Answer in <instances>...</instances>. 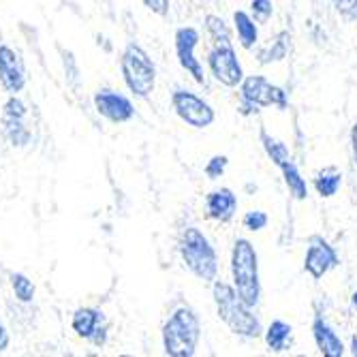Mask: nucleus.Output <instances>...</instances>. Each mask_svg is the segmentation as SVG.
Returning a JSON list of instances; mask_svg holds the SVG:
<instances>
[{
    "instance_id": "nucleus-24",
    "label": "nucleus",
    "mask_w": 357,
    "mask_h": 357,
    "mask_svg": "<svg viewBox=\"0 0 357 357\" xmlns=\"http://www.w3.org/2000/svg\"><path fill=\"white\" fill-rule=\"evenodd\" d=\"M206 30H208V35L214 43H227V41H231V30L229 26L225 24V20L220 15H214V13H208L206 20Z\"/></svg>"
},
{
    "instance_id": "nucleus-21",
    "label": "nucleus",
    "mask_w": 357,
    "mask_h": 357,
    "mask_svg": "<svg viewBox=\"0 0 357 357\" xmlns=\"http://www.w3.org/2000/svg\"><path fill=\"white\" fill-rule=\"evenodd\" d=\"M3 135L15 148H26L32 142V133H30V128L26 126V120L3 118Z\"/></svg>"
},
{
    "instance_id": "nucleus-31",
    "label": "nucleus",
    "mask_w": 357,
    "mask_h": 357,
    "mask_svg": "<svg viewBox=\"0 0 357 357\" xmlns=\"http://www.w3.org/2000/svg\"><path fill=\"white\" fill-rule=\"evenodd\" d=\"M142 3L150 13H154L158 17H167L169 9H172V0H142Z\"/></svg>"
},
{
    "instance_id": "nucleus-13",
    "label": "nucleus",
    "mask_w": 357,
    "mask_h": 357,
    "mask_svg": "<svg viewBox=\"0 0 357 357\" xmlns=\"http://www.w3.org/2000/svg\"><path fill=\"white\" fill-rule=\"evenodd\" d=\"M238 210V197L231 188H216L206 197V216L216 222H229Z\"/></svg>"
},
{
    "instance_id": "nucleus-35",
    "label": "nucleus",
    "mask_w": 357,
    "mask_h": 357,
    "mask_svg": "<svg viewBox=\"0 0 357 357\" xmlns=\"http://www.w3.org/2000/svg\"><path fill=\"white\" fill-rule=\"evenodd\" d=\"M351 355H355V357H357V336H353V338H351Z\"/></svg>"
},
{
    "instance_id": "nucleus-27",
    "label": "nucleus",
    "mask_w": 357,
    "mask_h": 357,
    "mask_svg": "<svg viewBox=\"0 0 357 357\" xmlns=\"http://www.w3.org/2000/svg\"><path fill=\"white\" fill-rule=\"evenodd\" d=\"M227 165H229V156H225V154H214L206 167H204V174L210 178V180H218L225 172H227Z\"/></svg>"
},
{
    "instance_id": "nucleus-32",
    "label": "nucleus",
    "mask_w": 357,
    "mask_h": 357,
    "mask_svg": "<svg viewBox=\"0 0 357 357\" xmlns=\"http://www.w3.org/2000/svg\"><path fill=\"white\" fill-rule=\"evenodd\" d=\"M107 340H109V328H107V323H103V326L94 332V336L88 340L92 347H96V349H103L105 344H107Z\"/></svg>"
},
{
    "instance_id": "nucleus-16",
    "label": "nucleus",
    "mask_w": 357,
    "mask_h": 357,
    "mask_svg": "<svg viewBox=\"0 0 357 357\" xmlns=\"http://www.w3.org/2000/svg\"><path fill=\"white\" fill-rule=\"evenodd\" d=\"M266 336V344L270 347V351L274 353H282L287 349H291V338H294V330H291V326L287 321L282 319H274L268 330L264 332Z\"/></svg>"
},
{
    "instance_id": "nucleus-28",
    "label": "nucleus",
    "mask_w": 357,
    "mask_h": 357,
    "mask_svg": "<svg viewBox=\"0 0 357 357\" xmlns=\"http://www.w3.org/2000/svg\"><path fill=\"white\" fill-rule=\"evenodd\" d=\"M268 214L266 212H261V210H250V212H246L244 214V218H242V225H244V229H248V231H261V229H266L268 227Z\"/></svg>"
},
{
    "instance_id": "nucleus-18",
    "label": "nucleus",
    "mask_w": 357,
    "mask_h": 357,
    "mask_svg": "<svg viewBox=\"0 0 357 357\" xmlns=\"http://www.w3.org/2000/svg\"><path fill=\"white\" fill-rule=\"evenodd\" d=\"M289 45H291V35L289 30H280L274 37V41L268 47H261L257 52V60L259 64H272V62H280L287 58L289 54Z\"/></svg>"
},
{
    "instance_id": "nucleus-12",
    "label": "nucleus",
    "mask_w": 357,
    "mask_h": 357,
    "mask_svg": "<svg viewBox=\"0 0 357 357\" xmlns=\"http://www.w3.org/2000/svg\"><path fill=\"white\" fill-rule=\"evenodd\" d=\"M26 67L11 45H0V86L9 94H20L26 88Z\"/></svg>"
},
{
    "instance_id": "nucleus-20",
    "label": "nucleus",
    "mask_w": 357,
    "mask_h": 357,
    "mask_svg": "<svg viewBox=\"0 0 357 357\" xmlns=\"http://www.w3.org/2000/svg\"><path fill=\"white\" fill-rule=\"evenodd\" d=\"M234 24H236V32H238V39L240 45L244 50H252L259 41V28L257 22L246 13V11H236L234 13Z\"/></svg>"
},
{
    "instance_id": "nucleus-29",
    "label": "nucleus",
    "mask_w": 357,
    "mask_h": 357,
    "mask_svg": "<svg viewBox=\"0 0 357 357\" xmlns=\"http://www.w3.org/2000/svg\"><path fill=\"white\" fill-rule=\"evenodd\" d=\"M250 11H252V20L257 24H266L274 13V5H272V0H252Z\"/></svg>"
},
{
    "instance_id": "nucleus-19",
    "label": "nucleus",
    "mask_w": 357,
    "mask_h": 357,
    "mask_svg": "<svg viewBox=\"0 0 357 357\" xmlns=\"http://www.w3.org/2000/svg\"><path fill=\"white\" fill-rule=\"evenodd\" d=\"M259 142H261V146H264L268 158L272 160V163H274L276 167H282L284 163H289V160H291L289 148H287L278 137L270 135V133L266 131V126H259Z\"/></svg>"
},
{
    "instance_id": "nucleus-30",
    "label": "nucleus",
    "mask_w": 357,
    "mask_h": 357,
    "mask_svg": "<svg viewBox=\"0 0 357 357\" xmlns=\"http://www.w3.org/2000/svg\"><path fill=\"white\" fill-rule=\"evenodd\" d=\"M332 5L344 22H357V0H332Z\"/></svg>"
},
{
    "instance_id": "nucleus-15",
    "label": "nucleus",
    "mask_w": 357,
    "mask_h": 357,
    "mask_svg": "<svg viewBox=\"0 0 357 357\" xmlns=\"http://www.w3.org/2000/svg\"><path fill=\"white\" fill-rule=\"evenodd\" d=\"M103 323H105V312L103 310L94 308V306H82L71 317V330L75 332L77 338L90 340L94 336V332L99 330Z\"/></svg>"
},
{
    "instance_id": "nucleus-33",
    "label": "nucleus",
    "mask_w": 357,
    "mask_h": 357,
    "mask_svg": "<svg viewBox=\"0 0 357 357\" xmlns=\"http://www.w3.org/2000/svg\"><path fill=\"white\" fill-rule=\"evenodd\" d=\"M9 347H11V334L3 323H0V353H5Z\"/></svg>"
},
{
    "instance_id": "nucleus-7",
    "label": "nucleus",
    "mask_w": 357,
    "mask_h": 357,
    "mask_svg": "<svg viewBox=\"0 0 357 357\" xmlns=\"http://www.w3.org/2000/svg\"><path fill=\"white\" fill-rule=\"evenodd\" d=\"M208 67L214 79L227 88H238L244 79V69L231 41L212 45V50L208 52Z\"/></svg>"
},
{
    "instance_id": "nucleus-11",
    "label": "nucleus",
    "mask_w": 357,
    "mask_h": 357,
    "mask_svg": "<svg viewBox=\"0 0 357 357\" xmlns=\"http://www.w3.org/2000/svg\"><path fill=\"white\" fill-rule=\"evenodd\" d=\"M340 266V257L336 248L323 240L321 236H310L308 238V250L304 257V270L310 274L314 280H321L326 274H330L334 268Z\"/></svg>"
},
{
    "instance_id": "nucleus-9",
    "label": "nucleus",
    "mask_w": 357,
    "mask_h": 357,
    "mask_svg": "<svg viewBox=\"0 0 357 357\" xmlns=\"http://www.w3.org/2000/svg\"><path fill=\"white\" fill-rule=\"evenodd\" d=\"M202 41V35L197 28L192 26H182L176 30L174 35V47H176V58L180 62V67L197 82V84H206V75H204V67L197 58V45Z\"/></svg>"
},
{
    "instance_id": "nucleus-6",
    "label": "nucleus",
    "mask_w": 357,
    "mask_h": 357,
    "mask_svg": "<svg viewBox=\"0 0 357 357\" xmlns=\"http://www.w3.org/2000/svg\"><path fill=\"white\" fill-rule=\"evenodd\" d=\"M261 107H289V96L287 92L266 79L264 75H248L240 84V114L252 116L259 114Z\"/></svg>"
},
{
    "instance_id": "nucleus-26",
    "label": "nucleus",
    "mask_w": 357,
    "mask_h": 357,
    "mask_svg": "<svg viewBox=\"0 0 357 357\" xmlns=\"http://www.w3.org/2000/svg\"><path fill=\"white\" fill-rule=\"evenodd\" d=\"M28 116V107L26 103L20 99L17 94H9V99L3 105V118H13V120H26Z\"/></svg>"
},
{
    "instance_id": "nucleus-3",
    "label": "nucleus",
    "mask_w": 357,
    "mask_h": 357,
    "mask_svg": "<svg viewBox=\"0 0 357 357\" xmlns=\"http://www.w3.org/2000/svg\"><path fill=\"white\" fill-rule=\"evenodd\" d=\"M163 349L172 357H192L197 353L202 340V321L192 308L180 306L165 321L163 332Z\"/></svg>"
},
{
    "instance_id": "nucleus-34",
    "label": "nucleus",
    "mask_w": 357,
    "mask_h": 357,
    "mask_svg": "<svg viewBox=\"0 0 357 357\" xmlns=\"http://www.w3.org/2000/svg\"><path fill=\"white\" fill-rule=\"evenodd\" d=\"M351 152H353V163L357 167V122L351 128Z\"/></svg>"
},
{
    "instance_id": "nucleus-14",
    "label": "nucleus",
    "mask_w": 357,
    "mask_h": 357,
    "mask_svg": "<svg viewBox=\"0 0 357 357\" xmlns=\"http://www.w3.org/2000/svg\"><path fill=\"white\" fill-rule=\"evenodd\" d=\"M312 338H314V344L321 355H326V357H342L344 355L342 338L334 332V328L321 314H317L312 321Z\"/></svg>"
},
{
    "instance_id": "nucleus-23",
    "label": "nucleus",
    "mask_w": 357,
    "mask_h": 357,
    "mask_svg": "<svg viewBox=\"0 0 357 357\" xmlns=\"http://www.w3.org/2000/svg\"><path fill=\"white\" fill-rule=\"evenodd\" d=\"M340 184H342V174H340L336 167L323 169V172H319L317 178H314V188H317V192L321 195V197H326V199L334 197V195L338 192V188H340Z\"/></svg>"
},
{
    "instance_id": "nucleus-4",
    "label": "nucleus",
    "mask_w": 357,
    "mask_h": 357,
    "mask_svg": "<svg viewBox=\"0 0 357 357\" xmlns=\"http://www.w3.org/2000/svg\"><path fill=\"white\" fill-rule=\"evenodd\" d=\"M231 278L238 296L248 304L257 306L261 300V278H259V255L250 240L238 238L231 248Z\"/></svg>"
},
{
    "instance_id": "nucleus-8",
    "label": "nucleus",
    "mask_w": 357,
    "mask_h": 357,
    "mask_svg": "<svg viewBox=\"0 0 357 357\" xmlns=\"http://www.w3.org/2000/svg\"><path fill=\"white\" fill-rule=\"evenodd\" d=\"M172 107H174L176 116L182 122H186L188 126H192V128H208L216 120V114H214L212 105L208 101H204L199 94L184 90V88L174 90Z\"/></svg>"
},
{
    "instance_id": "nucleus-17",
    "label": "nucleus",
    "mask_w": 357,
    "mask_h": 357,
    "mask_svg": "<svg viewBox=\"0 0 357 357\" xmlns=\"http://www.w3.org/2000/svg\"><path fill=\"white\" fill-rule=\"evenodd\" d=\"M278 169L282 174V180H284V184L289 188L291 197H294L296 202H306V197H308V184L302 178L298 165L294 163V158H291L289 163H284L282 167H278Z\"/></svg>"
},
{
    "instance_id": "nucleus-2",
    "label": "nucleus",
    "mask_w": 357,
    "mask_h": 357,
    "mask_svg": "<svg viewBox=\"0 0 357 357\" xmlns=\"http://www.w3.org/2000/svg\"><path fill=\"white\" fill-rule=\"evenodd\" d=\"M178 252L184 268L208 284H212L218 276V255L210 240L204 236L197 227H184L180 240H178Z\"/></svg>"
},
{
    "instance_id": "nucleus-22",
    "label": "nucleus",
    "mask_w": 357,
    "mask_h": 357,
    "mask_svg": "<svg viewBox=\"0 0 357 357\" xmlns=\"http://www.w3.org/2000/svg\"><path fill=\"white\" fill-rule=\"evenodd\" d=\"M9 284L13 296L20 304H32L37 298V287L24 272H11L9 274Z\"/></svg>"
},
{
    "instance_id": "nucleus-1",
    "label": "nucleus",
    "mask_w": 357,
    "mask_h": 357,
    "mask_svg": "<svg viewBox=\"0 0 357 357\" xmlns=\"http://www.w3.org/2000/svg\"><path fill=\"white\" fill-rule=\"evenodd\" d=\"M212 298L216 304L218 319L229 328L231 334L240 338H248V340H255L264 334V326H261V321H259V317L252 312V306H248L238 296V291L231 284L214 280Z\"/></svg>"
},
{
    "instance_id": "nucleus-5",
    "label": "nucleus",
    "mask_w": 357,
    "mask_h": 357,
    "mask_svg": "<svg viewBox=\"0 0 357 357\" xmlns=\"http://www.w3.org/2000/svg\"><path fill=\"white\" fill-rule=\"evenodd\" d=\"M120 73L128 92L148 99L156 88V64L139 43H126L120 54Z\"/></svg>"
},
{
    "instance_id": "nucleus-25",
    "label": "nucleus",
    "mask_w": 357,
    "mask_h": 357,
    "mask_svg": "<svg viewBox=\"0 0 357 357\" xmlns=\"http://www.w3.org/2000/svg\"><path fill=\"white\" fill-rule=\"evenodd\" d=\"M60 56H62V67H64V79H67V86H71L73 90H79V86H82V71L77 67V60H75L73 52L60 50Z\"/></svg>"
},
{
    "instance_id": "nucleus-36",
    "label": "nucleus",
    "mask_w": 357,
    "mask_h": 357,
    "mask_svg": "<svg viewBox=\"0 0 357 357\" xmlns=\"http://www.w3.org/2000/svg\"><path fill=\"white\" fill-rule=\"evenodd\" d=\"M351 302H353V306L357 308V291H355V294H353V300H351Z\"/></svg>"
},
{
    "instance_id": "nucleus-10",
    "label": "nucleus",
    "mask_w": 357,
    "mask_h": 357,
    "mask_svg": "<svg viewBox=\"0 0 357 357\" xmlns=\"http://www.w3.org/2000/svg\"><path fill=\"white\" fill-rule=\"evenodd\" d=\"M94 109L101 118H105L112 124H126L135 118V105L128 96L112 90V88H101L96 90L92 96Z\"/></svg>"
}]
</instances>
